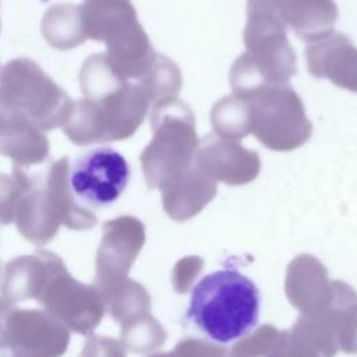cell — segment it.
<instances>
[{
    "instance_id": "4",
    "label": "cell",
    "mask_w": 357,
    "mask_h": 357,
    "mask_svg": "<svg viewBox=\"0 0 357 357\" xmlns=\"http://www.w3.org/2000/svg\"><path fill=\"white\" fill-rule=\"evenodd\" d=\"M36 300L70 331L79 335H91L106 311L99 289L73 278L63 259L45 280Z\"/></svg>"
},
{
    "instance_id": "10",
    "label": "cell",
    "mask_w": 357,
    "mask_h": 357,
    "mask_svg": "<svg viewBox=\"0 0 357 357\" xmlns=\"http://www.w3.org/2000/svg\"><path fill=\"white\" fill-rule=\"evenodd\" d=\"M60 259L59 255L46 250L14 258L4 268L0 283L1 296L11 304L36 298Z\"/></svg>"
},
{
    "instance_id": "8",
    "label": "cell",
    "mask_w": 357,
    "mask_h": 357,
    "mask_svg": "<svg viewBox=\"0 0 357 357\" xmlns=\"http://www.w3.org/2000/svg\"><path fill=\"white\" fill-rule=\"evenodd\" d=\"M14 220L18 231L36 245L49 243L57 234L63 223L46 185L45 176L38 180L28 173L25 190L18 202Z\"/></svg>"
},
{
    "instance_id": "2",
    "label": "cell",
    "mask_w": 357,
    "mask_h": 357,
    "mask_svg": "<svg viewBox=\"0 0 357 357\" xmlns=\"http://www.w3.org/2000/svg\"><path fill=\"white\" fill-rule=\"evenodd\" d=\"M81 11L86 38L105 42L114 67L126 78L142 75L153 52L131 0H84Z\"/></svg>"
},
{
    "instance_id": "1",
    "label": "cell",
    "mask_w": 357,
    "mask_h": 357,
    "mask_svg": "<svg viewBox=\"0 0 357 357\" xmlns=\"http://www.w3.org/2000/svg\"><path fill=\"white\" fill-rule=\"evenodd\" d=\"M259 303L251 279L236 269H220L192 287L187 319L212 342L227 344L257 326Z\"/></svg>"
},
{
    "instance_id": "3",
    "label": "cell",
    "mask_w": 357,
    "mask_h": 357,
    "mask_svg": "<svg viewBox=\"0 0 357 357\" xmlns=\"http://www.w3.org/2000/svg\"><path fill=\"white\" fill-rule=\"evenodd\" d=\"M0 103L21 112L40 130L50 131L67 120L70 96L31 59L8 61L0 75Z\"/></svg>"
},
{
    "instance_id": "7",
    "label": "cell",
    "mask_w": 357,
    "mask_h": 357,
    "mask_svg": "<svg viewBox=\"0 0 357 357\" xmlns=\"http://www.w3.org/2000/svg\"><path fill=\"white\" fill-rule=\"evenodd\" d=\"M144 243L142 225L130 216L106 222L96 254L95 286L103 296L127 278V272Z\"/></svg>"
},
{
    "instance_id": "5",
    "label": "cell",
    "mask_w": 357,
    "mask_h": 357,
    "mask_svg": "<svg viewBox=\"0 0 357 357\" xmlns=\"http://www.w3.org/2000/svg\"><path fill=\"white\" fill-rule=\"evenodd\" d=\"M68 178L74 195L82 205L109 206L126 190L130 166L120 152L100 146L70 165Z\"/></svg>"
},
{
    "instance_id": "11",
    "label": "cell",
    "mask_w": 357,
    "mask_h": 357,
    "mask_svg": "<svg viewBox=\"0 0 357 357\" xmlns=\"http://www.w3.org/2000/svg\"><path fill=\"white\" fill-rule=\"evenodd\" d=\"M70 159L67 156L53 163L45 174L46 185L60 213L61 223L71 230H86L98 223L96 215L82 205L74 195L70 178Z\"/></svg>"
},
{
    "instance_id": "9",
    "label": "cell",
    "mask_w": 357,
    "mask_h": 357,
    "mask_svg": "<svg viewBox=\"0 0 357 357\" xmlns=\"http://www.w3.org/2000/svg\"><path fill=\"white\" fill-rule=\"evenodd\" d=\"M0 153L28 167L47 158L49 141L25 114L0 103Z\"/></svg>"
},
{
    "instance_id": "13",
    "label": "cell",
    "mask_w": 357,
    "mask_h": 357,
    "mask_svg": "<svg viewBox=\"0 0 357 357\" xmlns=\"http://www.w3.org/2000/svg\"><path fill=\"white\" fill-rule=\"evenodd\" d=\"M28 172L26 167L14 165V173H0V223L8 225L14 220L18 202L24 194Z\"/></svg>"
},
{
    "instance_id": "12",
    "label": "cell",
    "mask_w": 357,
    "mask_h": 357,
    "mask_svg": "<svg viewBox=\"0 0 357 357\" xmlns=\"http://www.w3.org/2000/svg\"><path fill=\"white\" fill-rule=\"evenodd\" d=\"M40 29L46 42L59 50L74 49L88 39L81 6L71 3L50 6L43 14Z\"/></svg>"
},
{
    "instance_id": "14",
    "label": "cell",
    "mask_w": 357,
    "mask_h": 357,
    "mask_svg": "<svg viewBox=\"0 0 357 357\" xmlns=\"http://www.w3.org/2000/svg\"><path fill=\"white\" fill-rule=\"evenodd\" d=\"M11 303H8L3 296L0 297V351H3L7 346V335H6V318L11 311Z\"/></svg>"
},
{
    "instance_id": "6",
    "label": "cell",
    "mask_w": 357,
    "mask_h": 357,
    "mask_svg": "<svg viewBox=\"0 0 357 357\" xmlns=\"http://www.w3.org/2000/svg\"><path fill=\"white\" fill-rule=\"evenodd\" d=\"M6 335L7 346L22 357H57L70 343V329L42 310H11L6 318Z\"/></svg>"
}]
</instances>
